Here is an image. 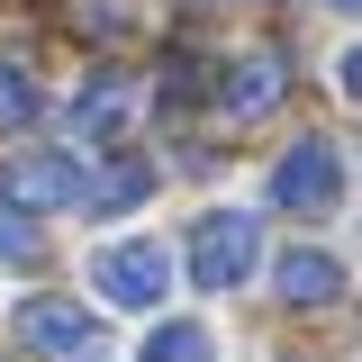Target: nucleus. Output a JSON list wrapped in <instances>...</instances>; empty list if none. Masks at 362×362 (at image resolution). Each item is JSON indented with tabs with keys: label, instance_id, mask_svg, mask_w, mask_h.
<instances>
[{
	"label": "nucleus",
	"instance_id": "f03ea898",
	"mask_svg": "<svg viewBox=\"0 0 362 362\" xmlns=\"http://www.w3.org/2000/svg\"><path fill=\"white\" fill-rule=\"evenodd\" d=\"M335 199H344V154H335L326 136H299V145L272 163V209L317 218V209H335Z\"/></svg>",
	"mask_w": 362,
	"mask_h": 362
},
{
	"label": "nucleus",
	"instance_id": "39448f33",
	"mask_svg": "<svg viewBox=\"0 0 362 362\" xmlns=\"http://www.w3.org/2000/svg\"><path fill=\"white\" fill-rule=\"evenodd\" d=\"M18 344L28 354H90L100 344V317L73 308V299H28L18 308Z\"/></svg>",
	"mask_w": 362,
	"mask_h": 362
},
{
	"label": "nucleus",
	"instance_id": "423d86ee",
	"mask_svg": "<svg viewBox=\"0 0 362 362\" xmlns=\"http://www.w3.org/2000/svg\"><path fill=\"white\" fill-rule=\"evenodd\" d=\"M272 290H281L290 308H335V299H344V263L317 254V245H299V254L272 263Z\"/></svg>",
	"mask_w": 362,
	"mask_h": 362
},
{
	"label": "nucleus",
	"instance_id": "9b49d317",
	"mask_svg": "<svg viewBox=\"0 0 362 362\" xmlns=\"http://www.w3.org/2000/svg\"><path fill=\"white\" fill-rule=\"evenodd\" d=\"M28 254H37V209H18L0 190V263H28Z\"/></svg>",
	"mask_w": 362,
	"mask_h": 362
},
{
	"label": "nucleus",
	"instance_id": "4468645a",
	"mask_svg": "<svg viewBox=\"0 0 362 362\" xmlns=\"http://www.w3.org/2000/svg\"><path fill=\"white\" fill-rule=\"evenodd\" d=\"M326 9H362V0H326Z\"/></svg>",
	"mask_w": 362,
	"mask_h": 362
},
{
	"label": "nucleus",
	"instance_id": "6e6552de",
	"mask_svg": "<svg viewBox=\"0 0 362 362\" xmlns=\"http://www.w3.org/2000/svg\"><path fill=\"white\" fill-rule=\"evenodd\" d=\"M154 199V163H136V154H118L109 173L82 190V209H100V218H118V209H145Z\"/></svg>",
	"mask_w": 362,
	"mask_h": 362
},
{
	"label": "nucleus",
	"instance_id": "0eeeda50",
	"mask_svg": "<svg viewBox=\"0 0 362 362\" xmlns=\"http://www.w3.org/2000/svg\"><path fill=\"white\" fill-rule=\"evenodd\" d=\"M281 54H245V64H226V118H263L272 100H281Z\"/></svg>",
	"mask_w": 362,
	"mask_h": 362
},
{
	"label": "nucleus",
	"instance_id": "7ed1b4c3",
	"mask_svg": "<svg viewBox=\"0 0 362 362\" xmlns=\"http://www.w3.org/2000/svg\"><path fill=\"white\" fill-rule=\"evenodd\" d=\"M163 281H173V254H163V245H145V235L100 245V254H90V290H100L109 308H154V299H163Z\"/></svg>",
	"mask_w": 362,
	"mask_h": 362
},
{
	"label": "nucleus",
	"instance_id": "ddd939ff",
	"mask_svg": "<svg viewBox=\"0 0 362 362\" xmlns=\"http://www.w3.org/2000/svg\"><path fill=\"white\" fill-rule=\"evenodd\" d=\"M335 82H344V100H362V45L344 54V64H335Z\"/></svg>",
	"mask_w": 362,
	"mask_h": 362
},
{
	"label": "nucleus",
	"instance_id": "f257e3e1",
	"mask_svg": "<svg viewBox=\"0 0 362 362\" xmlns=\"http://www.w3.org/2000/svg\"><path fill=\"white\" fill-rule=\"evenodd\" d=\"M254 263H263V226L245 218V209H209V218L190 226V281L199 290H235Z\"/></svg>",
	"mask_w": 362,
	"mask_h": 362
},
{
	"label": "nucleus",
	"instance_id": "9d476101",
	"mask_svg": "<svg viewBox=\"0 0 362 362\" xmlns=\"http://www.w3.org/2000/svg\"><path fill=\"white\" fill-rule=\"evenodd\" d=\"M209 354H218V344H209V326H190V317L145 335V362H209Z\"/></svg>",
	"mask_w": 362,
	"mask_h": 362
},
{
	"label": "nucleus",
	"instance_id": "20e7f679",
	"mask_svg": "<svg viewBox=\"0 0 362 362\" xmlns=\"http://www.w3.org/2000/svg\"><path fill=\"white\" fill-rule=\"evenodd\" d=\"M0 190H9L18 209H73V199L90 190V173H82V154H73V145H28V154H9Z\"/></svg>",
	"mask_w": 362,
	"mask_h": 362
},
{
	"label": "nucleus",
	"instance_id": "1a4fd4ad",
	"mask_svg": "<svg viewBox=\"0 0 362 362\" xmlns=\"http://www.w3.org/2000/svg\"><path fill=\"white\" fill-rule=\"evenodd\" d=\"M118 118H127V82H118V73L82 82V100H73V127H82V136H109Z\"/></svg>",
	"mask_w": 362,
	"mask_h": 362
},
{
	"label": "nucleus",
	"instance_id": "f8f14e48",
	"mask_svg": "<svg viewBox=\"0 0 362 362\" xmlns=\"http://www.w3.org/2000/svg\"><path fill=\"white\" fill-rule=\"evenodd\" d=\"M45 109V90L28 82V73H18V64H0V127H28V118H37Z\"/></svg>",
	"mask_w": 362,
	"mask_h": 362
}]
</instances>
